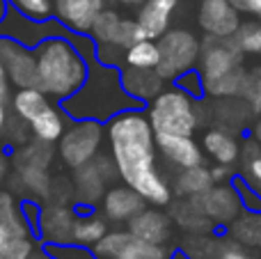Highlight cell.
<instances>
[{"mask_svg":"<svg viewBox=\"0 0 261 259\" xmlns=\"http://www.w3.org/2000/svg\"><path fill=\"white\" fill-rule=\"evenodd\" d=\"M231 186H234L236 193H239L241 204H243V211H261V193L254 186H250L241 172L234 174Z\"/></svg>","mask_w":261,"mask_h":259,"instance_id":"8d00e7d4","label":"cell"},{"mask_svg":"<svg viewBox=\"0 0 261 259\" xmlns=\"http://www.w3.org/2000/svg\"><path fill=\"white\" fill-rule=\"evenodd\" d=\"M227 237L245 248L261 250V211H243L234 223L227 225Z\"/></svg>","mask_w":261,"mask_h":259,"instance_id":"4316f807","label":"cell"},{"mask_svg":"<svg viewBox=\"0 0 261 259\" xmlns=\"http://www.w3.org/2000/svg\"><path fill=\"white\" fill-rule=\"evenodd\" d=\"M250 138H254V140L261 145V117H257V122H254L252 128H250Z\"/></svg>","mask_w":261,"mask_h":259,"instance_id":"681fc988","label":"cell"},{"mask_svg":"<svg viewBox=\"0 0 261 259\" xmlns=\"http://www.w3.org/2000/svg\"><path fill=\"white\" fill-rule=\"evenodd\" d=\"M243 14H250L252 18L261 21V0H245V9Z\"/></svg>","mask_w":261,"mask_h":259,"instance_id":"bcb514c9","label":"cell"},{"mask_svg":"<svg viewBox=\"0 0 261 259\" xmlns=\"http://www.w3.org/2000/svg\"><path fill=\"white\" fill-rule=\"evenodd\" d=\"M60 106L69 119H94L101 124L110 122L115 115L128 108H142L133 96L126 94L119 67H108L99 60L90 62V71L81 90Z\"/></svg>","mask_w":261,"mask_h":259,"instance_id":"7a4b0ae2","label":"cell"},{"mask_svg":"<svg viewBox=\"0 0 261 259\" xmlns=\"http://www.w3.org/2000/svg\"><path fill=\"white\" fill-rule=\"evenodd\" d=\"M176 7H179V0H142L135 21H138L144 39H158L165 35L172 25Z\"/></svg>","mask_w":261,"mask_h":259,"instance_id":"ffe728a7","label":"cell"},{"mask_svg":"<svg viewBox=\"0 0 261 259\" xmlns=\"http://www.w3.org/2000/svg\"><path fill=\"white\" fill-rule=\"evenodd\" d=\"M130 241V232L128 229H113V232H106L103 239L96 243L92 250L99 259H117L119 252L126 248V243Z\"/></svg>","mask_w":261,"mask_h":259,"instance_id":"836d02e7","label":"cell"},{"mask_svg":"<svg viewBox=\"0 0 261 259\" xmlns=\"http://www.w3.org/2000/svg\"><path fill=\"white\" fill-rule=\"evenodd\" d=\"M21 211H23V216H25V223L30 225L32 234H37V225H39V216H41V204H39V200H32V197L23 200V202H21Z\"/></svg>","mask_w":261,"mask_h":259,"instance_id":"7bdbcfd3","label":"cell"},{"mask_svg":"<svg viewBox=\"0 0 261 259\" xmlns=\"http://www.w3.org/2000/svg\"><path fill=\"white\" fill-rule=\"evenodd\" d=\"M147 206V200L128 184H113L101 197V214L113 225H126L135 214Z\"/></svg>","mask_w":261,"mask_h":259,"instance_id":"ac0fdd59","label":"cell"},{"mask_svg":"<svg viewBox=\"0 0 261 259\" xmlns=\"http://www.w3.org/2000/svg\"><path fill=\"white\" fill-rule=\"evenodd\" d=\"M158 60L156 71L163 76L165 83H172L188 69H195L202 53V39L188 28H170L163 37H158Z\"/></svg>","mask_w":261,"mask_h":259,"instance_id":"ba28073f","label":"cell"},{"mask_svg":"<svg viewBox=\"0 0 261 259\" xmlns=\"http://www.w3.org/2000/svg\"><path fill=\"white\" fill-rule=\"evenodd\" d=\"M106 142L117 174L151 206H167L174 200L172 184L158 170L156 133L144 108H128L106 122Z\"/></svg>","mask_w":261,"mask_h":259,"instance_id":"6da1fadb","label":"cell"},{"mask_svg":"<svg viewBox=\"0 0 261 259\" xmlns=\"http://www.w3.org/2000/svg\"><path fill=\"white\" fill-rule=\"evenodd\" d=\"M229 3L234 5V7L239 9V12H243V9H245V0H229Z\"/></svg>","mask_w":261,"mask_h":259,"instance_id":"db71d44e","label":"cell"},{"mask_svg":"<svg viewBox=\"0 0 261 259\" xmlns=\"http://www.w3.org/2000/svg\"><path fill=\"white\" fill-rule=\"evenodd\" d=\"M117 3L126 5V7H135V5H140V3H142V0H117Z\"/></svg>","mask_w":261,"mask_h":259,"instance_id":"11a10c76","label":"cell"},{"mask_svg":"<svg viewBox=\"0 0 261 259\" xmlns=\"http://www.w3.org/2000/svg\"><path fill=\"white\" fill-rule=\"evenodd\" d=\"M202 149H204V154L211 156L218 165H229V168H234L241 161L239 138L222 126H211L204 131Z\"/></svg>","mask_w":261,"mask_h":259,"instance_id":"603a6c76","label":"cell"},{"mask_svg":"<svg viewBox=\"0 0 261 259\" xmlns=\"http://www.w3.org/2000/svg\"><path fill=\"white\" fill-rule=\"evenodd\" d=\"M195 202L199 204V209L206 214V218L211 220L216 227H227L229 223H234L241 214H243V204L241 197L236 193V188L229 184H213L206 193L195 197Z\"/></svg>","mask_w":261,"mask_h":259,"instance_id":"5bb4252c","label":"cell"},{"mask_svg":"<svg viewBox=\"0 0 261 259\" xmlns=\"http://www.w3.org/2000/svg\"><path fill=\"white\" fill-rule=\"evenodd\" d=\"M9 239H12V234H9V232H7V227H5V225H3V223H0V248H3V246H5V243H7V241H9Z\"/></svg>","mask_w":261,"mask_h":259,"instance_id":"816d5d0a","label":"cell"},{"mask_svg":"<svg viewBox=\"0 0 261 259\" xmlns=\"http://www.w3.org/2000/svg\"><path fill=\"white\" fill-rule=\"evenodd\" d=\"M119 76H122V85H124V90H126V94L133 96L142 108L167 85L156 69L122 67L119 69Z\"/></svg>","mask_w":261,"mask_h":259,"instance_id":"44dd1931","label":"cell"},{"mask_svg":"<svg viewBox=\"0 0 261 259\" xmlns=\"http://www.w3.org/2000/svg\"><path fill=\"white\" fill-rule=\"evenodd\" d=\"M241 163H243L241 174L245 177V182L261 193V145L254 138L241 142Z\"/></svg>","mask_w":261,"mask_h":259,"instance_id":"4dcf8cb0","label":"cell"},{"mask_svg":"<svg viewBox=\"0 0 261 259\" xmlns=\"http://www.w3.org/2000/svg\"><path fill=\"white\" fill-rule=\"evenodd\" d=\"M248 106H250V113H252L254 117H261V94L252 96V99L248 101Z\"/></svg>","mask_w":261,"mask_h":259,"instance_id":"c3c4849f","label":"cell"},{"mask_svg":"<svg viewBox=\"0 0 261 259\" xmlns=\"http://www.w3.org/2000/svg\"><path fill=\"white\" fill-rule=\"evenodd\" d=\"M158 154L167 161L174 170L193 168L204 163L202 142L195 140V136H176V133H156Z\"/></svg>","mask_w":261,"mask_h":259,"instance_id":"d6986e66","label":"cell"},{"mask_svg":"<svg viewBox=\"0 0 261 259\" xmlns=\"http://www.w3.org/2000/svg\"><path fill=\"white\" fill-rule=\"evenodd\" d=\"M0 223L7 227L12 237H35L25 216L21 211V202L14 197L12 191H0Z\"/></svg>","mask_w":261,"mask_h":259,"instance_id":"83f0119b","label":"cell"},{"mask_svg":"<svg viewBox=\"0 0 261 259\" xmlns=\"http://www.w3.org/2000/svg\"><path fill=\"white\" fill-rule=\"evenodd\" d=\"M213 259H257V257L250 252V248L241 246L239 241H234V239H229V237H222Z\"/></svg>","mask_w":261,"mask_h":259,"instance_id":"ab89813d","label":"cell"},{"mask_svg":"<svg viewBox=\"0 0 261 259\" xmlns=\"http://www.w3.org/2000/svg\"><path fill=\"white\" fill-rule=\"evenodd\" d=\"M9 110L28 124L30 136L35 140L50 142V145L60 140L69 122L62 106L50 99L48 94H44L39 87H21V90L12 92Z\"/></svg>","mask_w":261,"mask_h":259,"instance_id":"8992f818","label":"cell"},{"mask_svg":"<svg viewBox=\"0 0 261 259\" xmlns=\"http://www.w3.org/2000/svg\"><path fill=\"white\" fill-rule=\"evenodd\" d=\"M153 133H176V136H195L204 124V110L199 99H193L184 90L165 85L147 106H144Z\"/></svg>","mask_w":261,"mask_h":259,"instance_id":"5b68a950","label":"cell"},{"mask_svg":"<svg viewBox=\"0 0 261 259\" xmlns=\"http://www.w3.org/2000/svg\"><path fill=\"white\" fill-rule=\"evenodd\" d=\"M35 58L37 87L58 103L76 94L90 71V60L76 48L71 32L46 37L35 48Z\"/></svg>","mask_w":261,"mask_h":259,"instance_id":"3957f363","label":"cell"},{"mask_svg":"<svg viewBox=\"0 0 261 259\" xmlns=\"http://www.w3.org/2000/svg\"><path fill=\"white\" fill-rule=\"evenodd\" d=\"M241 12L229 0H199L197 25L208 37H234L241 28Z\"/></svg>","mask_w":261,"mask_h":259,"instance_id":"9a60e30c","label":"cell"},{"mask_svg":"<svg viewBox=\"0 0 261 259\" xmlns=\"http://www.w3.org/2000/svg\"><path fill=\"white\" fill-rule=\"evenodd\" d=\"M257 94H261V64L245 69L243 87H241V99H245V101H250Z\"/></svg>","mask_w":261,"mask_h":259,"instance_id":"b9f144b4","label":"cell"},{"mask_svg":"<svg viewBox=\"0 0 261 259\" xmlns=\"http://www.w3.org/2000/svg\"><path fill=\"white\" fill-rule=\"evenodd\" d=\"M76 216H78L76 204L46 200L41 204V216L35 239H39L41 246H67V243H71Z\"/></svg>","mask_w":261,"mask_h":259,"instance_id":"8fae6325","label":"cell"},{"mask_svg":"<svg viewBox=\"0 0 261 259\" xmlns=\"http://www.w3.org/2000/svg\"><path fill=\"white\" fill-rule=\"evenodd\" d=\"M9 87H12V83H9L7 71H5L3 62H0V101H3V103H9V99H12V92H9Z\"/></svg>","mask_w":261,"mask_h":259,"instance_id":"f6af8a7d","label":"cell"},{"mask_svg":"<svg viewBox=\"0 0 261 259\" xmlns=\"http://www.w3.org/2000/svg\"><path fill=\"white\" fill-rule=\"evenodd\" d=\"M55 259H99L92 248H83L76 243H67V246H44Z\"/></svg>","mask_w":261,"mask_h":259,"instance_id":"60d3db41","label":"cell"},{"mask_svg":"<svg viewBox=\"0 0 261 259\" xmlns=\"http://www.w3.org/2000/svg\"><path fill=\"white\" fill-rule=\"evenodd\" d=\"M67 32L58 23V18H46V21H35V18L25 16V14L16 12L9 7L5 18L0 21V37H9V39L18 41V44L28 46V48H37L46 37L62 35Z\"/></svg>","mask_w":261,"mask_h":259,"instance_id":"7c38bea8","label":"cell"},{"mask_svg":"<svg viewBox=\"0 0 261 259\" xmlns=\"http://www.w3.org/2000/svg\"><path fill=\"white\" fill-rule=\"evenodd\" d=\"M106 142V124L94 119H69L58 140V156L64 168L76 170L101 154Z\"/></svg>","mask_w":261,"mask_h":259,"instance_id":"52a82bcc","label":"cell"},{"mask_svg":"<svg viewBox=\"0 0 261 259\" xmlns=\"http://www.w3.org/2000/svg\"><path fill=\"white\" fill-rule=\"evenodd\" d=\"M170 259H188V257H186V255H184V252H181V250H179V248H176V250H174V252H172V257H170Z\"/></svg>","mask_w":261,"mask_h":259,"instance_id":"9f6ffc18","label":"cell"},{"mask_svg":"<svg viewBox=\"0 0 261 259\" xmlns=\"http://www.w3.org/2000/svg\"><path fill=\"white\" fill-rule=\"evenodd\" d=\"M126 229L133 239L147 243H158V246H167L172 241V232H174V223H172L170 214L163 211V206L147 204L140 214L126 223Z\"/></svg>","mask_w":261,"mask_h":259,"instance_id":"e0dca14e","label":"cell"},{"mask_svg":"<svg viewBox=\"0 0 261 259\" xmlns=\"http://www.w3.org/2000/svg\"><path fill=\"white\" fill-rule=\"evenodd\" d=\"M106 0H53V16L71 35H90Z\"/></svg>","mask_w":261,"mask_h":259,"instance_id":"2e32d148","label":"cell"},{"mask_svg":"<svg viewBox=\"0 0 261 259\" xmlns=\"http://www.w3.org/2000/svg\"><path fill=\"white\" fill-rule=\"evenodd\" d=\"M167 214H170L172 223L181 227L186 234H206V232H218V227L206 218L195 197H176L167 204Z\"/></svg>","mask_w":261,"mask_h":259,"instance_id":"7402d4cb","label":"cell"},{"mask_svg":"<svg viewBox=\"0 0 261 259\" xmlns=\"http://www.w3.org/2000/svg\"><path fill=\"white\" fill-rule=\"evenodd\" d=\"M12 182L18 188H23L32 200H50L53 177H50L48 168H14Z\"/></svg>","mask_w":261,"mask_h":259,"instance_id":"484cf974","label":"cell"},{"mask_svg":"<svg viewBox=\"0 0 261 259\" xmlns=\"http://www.w3.org/2000/svg\"><path fill=\"white\" fill-rule=\"evenodd\" d=\"M158 60H161V50H158L156 39H140L130 44L124 50V64L122 67H133V69H156ZM119 67V69H122Z\"/></svg>","mask_w":261,"mask_h":259,"instance_id":"f1b7e54d","label":"cell"},{"mask_svg":"<svg viewBox=\"0 0 261 259\" xmlns=\"http://www.w3.org/2000/svg\"><path fill=\"white\" fill-rule=\"evenodd\" d=\"M0 62H3L7 78L16 90L21 87H37V58L35 48L18 44L9 37H0Z\"/></svg>","mask_w":261,"mask_h":259,"instance_id":"4fadbf2b","label":"cell"},{"mask_svg":"<svg viewBox=\"0 0 261 259\" xmlns=\"http://www.w3.org/2000/svg\"><path fill=\"white\" fill-rule=\"evenodd\" d=\"M174 250H167L165 246H158V243H147L140 241V239H133L126 243L122 252H119L117 259H170Z\"/></svg>","mask_w":261,"mask_h":259,"instance_id":"d6a6232c","label":"cell"},{"mask_svg":"<svg viewBox=\"0 0 261 259\" xmlns=\"http://www.w3.org/2000/svg\"><path fill=\"white\" fill-rule=\"evenodd\" d=\"M90 37L101 48H113V50H119V53H124L135 41L144 39L135 18L122 16L117 9H110V7H103L99 12L94 25H92Z\"/></svg>","mask_w":261,"mask_h":259,"instance_id":"30bf717a","label":"cell"},{"mask_svg":"<svg viewBox=\"0 0 261 259\" xmlns=\"http://www.w3.org/2000/svg\"><path fill=\"white\" fill-rule=\"evenodd\" d=\"M234 170L229 168V165H213L211 168V177H213V184H229L231 179H234Z\"/></svg>","mask_w":261,"mask_h":259,"instance_id":"ee69618b","label":"cell"},{"mask_svg":"<svg viewBox=\"0 0 261 259\" xmlns=\"http://www.w3.org/2000/svg\"><path fill=\"white\" fill-rule=\"evenodd\" d=\"M30 259H55L53 255H50V252L48 250H46V248L44 246H41L39 248V250H37V248H35V252H32V255H30Z\"/></svg>","mask_w":261,"mask_h":259,"instance_id":"f907efd6","label":"cell"},{"mask_svg":"<svg viewBox=\"0 0 261 259\" xmlns=\"http://www.w3.org/2000/svg\"><path fill=\"white\" fill-rule=\"evenodd\" d=\"M106 232H108V220L103 218V214H96L94 209H78L71 243L83 248H94Z\"/></svg>","mask_w":261,"mask_h":259,"instance_id":"d4e9b609","label":"cell"},{"mask_svg":"<svg viewBox=\"0 0 261 259\" xmlns=\"http://www.w3.org/2000/svg\"><path fill=\"white\" fill-rule=\"evenodd\" d=\"M9 103H3L0 101V145H3V138H5V124H7V117H9Z\"/></svg>","mask_w":261,"mask_h":259,"instance_id":"7dc6e473","label":"cell"},{"mask_svg":"<svg viewBox=\"0 0 261 259\" xmlns=\"http://www.w3.org/2000/svg\"><path fill=\"white\" fill-rule=\"evenodd\" d=\"M28 138H30V128H28V124L23 122L18 115H14L12 110H9L7 124H5V138H3V142L9 147V149H16V147L25 145Z\"/></svg>","mask_w":261,"mask_h":259,"instance_id":"d590c367","label":"cell"},{"mask_svg":"<svg viewBox=\"0 0 261 259\" xmlns=\"http://www.w3.org/2000/svg\"><path fill=\"white\" fill-rule=\"evenodd\" d=\"M35 248V237H12L0 248V259H30Z\"/></svg>","mask_w":261,"mask_h":259,"instance_id":"74e56055","label":"cell"},{"mask_svg":"<svg viewBox=\"0 0 261 259\" xmlns=\"http://www.w3.org/2000/svg\"><path fill=\"white\" fill-rule=\"evenodd\" d=\"M234 44L243 55H252V58H261V21L252 18V21H243L236 35L231 37Z\"/></svg>","mask_w":261,"mask_h":259,"instance_id":"1f68e13d","label":"cell"},{"mask_svg":"<svg viewBox=\"0 0 261 259\" xmlns=\"http://www.w3.org/2000/svg\"><path fill=\"white\" fill-rule=\"evenodd\" d=\"M9 7L35 21H46L53 18V0H7Z\"/></svg>","mask_w":261,"mask_h":259,"instance_id":"e575fe53","label":"cell"},{"mask_svg":"<svg viewBox=\"0 0 261 259\" xmlns=\"http://www.w3.org/2000/svg\"><path fill=\"white\" fill-rule=\"evenodd\" d=\"M220 239L222 237H218V232L188 234L179 246V250L188 259H213L218 252V246H220Z\"/></svg>","mask_w":261,"mask_h":259,"instance_id":"f546056e","label":"cell"},{"mask_svg":"<svg viewBox=\"0 0 261 259\" xmlns=\"http://www.w3.org/2000/svg\"><path fill=\"white\" fill-rule=\"evenodd\" d=\"M7 12H9V3H7V0H0V21L5 18V14H7Z\"/></svg>","mask_w":261,"mask_h":259,"instance_id":"f5cc1de1","label":"cell"},{"mask_svg":"<svg viewBox=\"0 0 261 259\" xmlns=\"http://www.w3.org/2000/svg\"><path fill=\"white\" fill-rule=\"evenodd\" d=\"M243 58L245 55L239 50L231 37L204 35L197 69L202 73L206 96H213V99L241 96L245 78Z\"/></svg>","mask_w":261,"mask_h":259,"instance_id":"277c9868","label":"cell"},{"mask_svg":"<svg viewBox=\"0 0 261 259\" xmlns=\"http://www.w3.org/2000/svg\"><path fill=\"white\" fill-rule=\"evenodd\" d=\"M73 172V204L76 209H94L96 202L106 195L110 186L119 179L110 154H99L90 163L71 170Z\"/></svg>","mask_w":261,"mask_h":259,"instance_id":"9c48e42d","label":"cell"},{"mask_svg":"<svg viewBox=\"0 0 261 259\" xmlns=\"http://www.w3.org/2000/svg\"><path fill=\"white\" fill-rule=\"evenodd\" d=\"M213 186L211 168L206 165H193V168L176 170L174 182H172V191L176 197H197L206 193Z\"/></svg>","mask_w":261,"mask_h":259,"instance_id":"cb8c5ba5","label":"cell"},{"mask_svg":"<svg viewBox=\"0 0 261 259\" xmlns=\"http://www.w3.org/2000/svg\"><path fill=\"white\" fill-rule=\"evenodd\" d=\"M172 85L179 87V90H184L186 94H190L193 99H204L206 96V92H204V81H202V73H199V69H188V71H184L181 76H176L174 81H172Z\"/></svg>","mask_w":261,"mask_h":259,"instance_id":"f35d334b","label":"cell"}]
</instances>
